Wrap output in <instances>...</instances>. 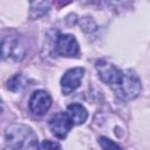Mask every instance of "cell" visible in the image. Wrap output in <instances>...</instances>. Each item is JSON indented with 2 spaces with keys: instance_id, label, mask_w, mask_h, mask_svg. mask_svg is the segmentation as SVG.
Here are the masks:
<instances>
[{
  "instance_id": "obj_6",
  "label": "cell",
  "mask_w": 150,
  "mask_h": 150,
  "mask_svg": "<svg viewBox=\"0 0 150 150\" xmlns=\"http://www.w3.org/2000/svg\"><path fill=\"white\" fill-rule=\"evenodd\" d=\"M84 73H86L84 68L75 67V68L68 69L63 74V76L61 77V81H60L61 90H62L63 95H69L80 87L82 79L84 76Z\"/></svg>"
},
{
  "instance_id": "obj_13",
  "label": "cell",
  "mask_w": 150,
  "mask_h": 150,
  "mask_svg": "<svg viewBox=\"0 0 150 150\" xmlns=\"http://www.w3.org/2000/svg\"><path fill=\"white\" fill-rule=\"evenodd\" d=\"M36 150H62V148L57 142H54L50 139H45L39 143Z\"/></svg>"
},
{
  "instance_id": "obj_1",
  "label": "cell",
  "mask_w": 150,
  "mask_h": 150,
  "mask_svg": "<svg viewBox=\"0 0 150 150\" xmlns=\"http://www.w3.org/2000/svg\"><path fill=\"white\" fill-rule=\"evenodd\" d=\"M38 145V136L32 128L13 123L5 130L1 150H36Z\"/></svg>"
},
{
  "instance_id": "obj_5",
  "label": "cell",
  "mask_w": 150,
  "mask_h": 150,
  "mask_svg": "<svg viewBox=\"0 0 150 150\" xmlns=\"http://www.w3.org/2000/svg\"><path fill=\"white\" fill-rule=\"evenodd\" d=\"M55 52L64 57H75L80 52L77 40L71 34H60L54 43Z\"/></svg>"
},
{
  "instance_id": "obj_3",
  "label": "cell",
  "mask_w": 150,
  "mask_h": 150,
  "mask_svg": "<svg viewBox=\"0 0 150 150\" xmlns=\"http://www.w3.org/2000/svg\"><path fill=\"white\" fill-rule=\"evenodd\" d=\"M26 54V46L23 39L18 34L5 36L1 43V55L7 61H21Z\"/></svg>"
},
{
  "instance_id": "obj_2",
  "label": "cell",
  "mask_w": 150,
  "mask_h": 150,
  "mask_svg": "<svg viewBox=\"0 0 150 150\" xmlns=\"http://www.w3.org/2000/svg\"><path fill=\"white\" fill-rule=\"evenodd\" d=\"M96 70L101 81L116 93L123 82L125 70L117 68L114 63H110L107 60H98L96 62Z\"/></svg>"
},
{
  "instance_id": "obj_7",
  "label": "cell",
  "mask_w": 150,
  "mask_h": 150,
  "mask_svg": "<svg viewBox=\"0 0 150 150\" xmlns=\"http://www.w3.org/2000/svg\"><path fill=\"white\" fill-rule=\"evenodd\" d=\"M52 102V96L46 90H35L29 97L28 108L34 115L42 116L49 110Z\"/></svg>"
},
{
  "instance_id": "obj_4",
  "label": "cell",
  "mask_w": 150,
  "mask_h": 150,
  "mask_svg": "<svg viewBox=\"0 0 150 150\" xmlns=\"http://www.w3.org/2000/svg\"><path fill=\"white\" fill-rule=\"evenodd\" d=\"M141 90H142V84L138 75L130 69H125L124 80L121 87L118 88V90L115 93L116 96L123 101H130L136 98L139 95Z\"/></svg>"
},
{
  "instance_id": "obj_9",
  "label": "cell",
  "mask_w": 150,
  "mask_h": 150,
  "mask_svg": "<svg viewBox=\"0 0 150 150\" xmlns=\"http://www.w3.org/2000/svg\"><path fill=\"white\" fill-rule=\"evenodd\" d=\"M67 115L74 123V125H80L86 122L88 117V111L87 109L80 104V103H71L67 107Z\"/></svg>"
},
{
  "instance_id": "obj_12",
  "label": "cell",
  "mask_w": 150,
  "mask_h": 150,
  "mask_svg": "<svg viewBox=\"0 0 150 150\" xmlns=\"http://www.w3.org/2000/svg\"><path fill=\"white\" fill-rule=\"evenodd\" d=\"M98 143H100L102 150H122V148L117 143L109 139L108 137H100Z\"/></svg>"
},
{
  "instance_id": "obj_8",
  "label": "cell",
  "mask_w": 150,
  "mask_h": 150,
  "mask_svg": "<svg viewBox=\"0 0 150 150\" xmlns=\"http://www.w3.org/2000/svg\"><path fill=\"white\" fill-rule=\"evenodd\" d=\"M74 123L67 115V112H59L49 120V130L57 138H66L73 128Z\"/></svg>"
},
{
  "instance_id": "obj_10",
  "label": "cell",
  "mask_w": 150,
  "mask_h": 150,
  "mask_svg": "<svg viewBox=\"0 0 150 150\" xmlns=\"http://www.w3.org/2000/svg\"><path fill=\"white\" fill-rule=\"evenodd\" d=\"M50 4L45 2V1H38V2H32L30 4V18L32 19H38L42 15H45L49 11Z\"/></svg>"
},
{
  "instance_id": "obj_11",
  "label": "cell",
  "mask_w": 150,
  "mask_h": 150,
  "mask_svg": "<svg viewBox=\"0 0 150 150\" xmlns=\"http://www.w3.org/2000/svg\"><path fill=\"white\" fill-rule=\"evenodd\" d=\"M25 77L21 74H15L7 82V89L11 91H20L25 87Z\"/></svg>"
}]
</instances>
